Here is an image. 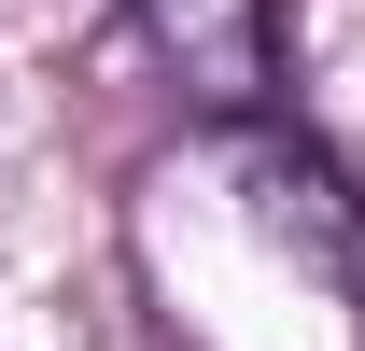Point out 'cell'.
Returning <instances> with one entry per match:
<instances>
[{
    "label": "cell",
    "mask_w": 365,
    "mask_h": 351,
    "mask_svg": "<svg viewBox=\"0 0 365 351\" xmlns=\"http://www.w3.org/2000/svg\"><path fill=\"white\" fill-rule=\"evenodd\" d=\"M239 183H253V225H267L295 267H323V281H351V295H365V197L323 169L309 141H253Z\"/></svg>",
    "instance_id": "6da1fadb"
},
{
    "label": "cell",
    "mask_w": 365,
    "mask_h": 351,
    "mask_svg": "<svg viewBox=\"0 0 365 351\" xmlns=\"http://www.w3.org/2000/svg\"><path fill=\"white\" fill-rule=\"evenodd\" d=\"M140 29H155V56H169L211 113H253L267 71H281V14L267 0H140Z\"/></svg>",
    "instance_id": "7a4b0ae2"
}]
</instances>
